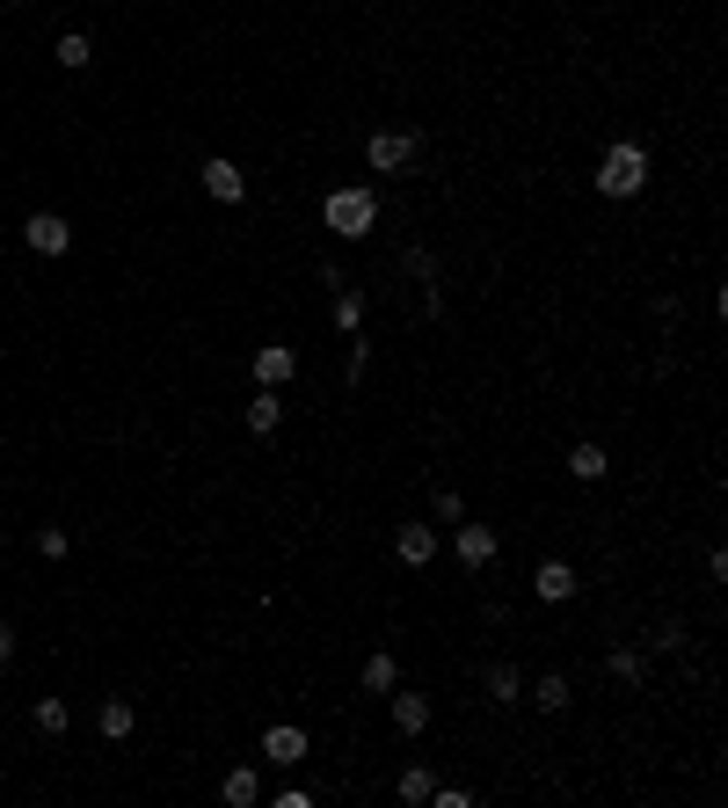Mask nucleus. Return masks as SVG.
<instances>
[{"instance_id": "obj_19", "label": "nucleus", "mask_w": 728, "mask_h": 808, "mask_svg": "<svg viewBox=\"0 0 728 808\" xmlns=\"http://www.w3.org/2000/svg\"><path fill=\"white\" fill-rule=\"evenodd\" d=\"M488 692H495L503 707H517V699H525V678H517L510 662H488Z\"/></svg>"}, {"instance_id": "obj_8", "label": "nucleus", "mask_w": 728, "mask_h": 808, "mask_svg": "<svg viewBox=\"0 0 728 808\" xmlns=\"http://www.w3.org/2000/svg\"><path fill=\"white\" fill-rule=\"evenodd\" d=\"M532 597H539V605H568V597H576V568H568V561H539L532 568Z\"/></svg>"}, {"instance_id": "obj_3", "label": "nucleus", "mask_w": 728, "mask_h": 808, "mask_svg": "<svg viewBox=\"0 0 728 808\" xmlns=\"http://www.w3.org/2000/svg\"><path fill=\"white\" fill-rule=\"evenodd\" d=\"M364 161H372V175H393V168H409L415 161V131H372V139H364Z\"/></svg>"}, {"instance_id": "obj_14", "label": "nucleus", "mask_w": 728, "mask_h": 808, "mask_svg": "<svg viewBox=\"0 0 728 808\" xmlns=\"http://www.w3.org/2000/svg\"><path fill=\"white\" fill-rule=\"evenodd\" d=\"M393 729L423 735V729H430V699H423V692H393Z\"/></svg>"}, {"instance_id": "obj_4", "label": "nucleus", "mask_w": 728, "mask_h": 808, "mask_svg": "<svg viewBox=\"0 0 728 808\" xmlns=\"http://www.w3.org/2000/svg\"><path fill=\"white\" fill-rule=\"evenodd\" d=\"M197 182H204V197H212V204H241V197H248V175L234 168L226 153H212V161L197 168Z\"/></svg>"}, {"instance_id": "obj_25", "label": "nucleus", "mask_w": 728, "mask_h": 808, "mask_svg": "<svg viewBox=\"0 0 728 808\" xmlns=\"http://www.w3.org/2000/svg\"><path fill=\"white\" fill-rule=\"evenodd\" d=\"M37 554H45V561H66V532L45 525V532H37Z\"/></svg>"}, {"instance_id": "obj_9", "label": "nucleus", "mask_w": 728, "mask_h": 808, "mask_svg": "<svg viewBox=\"0 0 728 808\" xmlns=\"http://www.w3.org/2000/svg\"><path fill=\"white\" fill-rule=\"evenodd\" d=\"M263 758L269 765H299V758H306V729H299V721H269V729H263Z\"/></svg>"}, {"instance_id": "obj_22", "label": "nucleus", "mask_w": 728, "mask_h": 808, "mask_svg": "<svg viewBox=\"0 0 728 808\" xmlns=\"http://www.w3.org/2000/svg\"><path fill=\"white\" fill-rule=\"evenodd\" d=\"M605 670H612V678H627V685H641V670H649V662H641V648H612Z\"/></svg>"}, {"instance_id": "obj_23", "label": "nucleus", "mask_w": 728, "mask_h": 808, "mask_svg": "<svg viewBox=\"0 0 728 808\" xmlns=\"http://www.w3.org/2000/svg\"><path fill=\"white\" fill-rule=\"evenodd\" d=\"M29 721H37L45 735H66V721H73V714H66V699H37V714H29Z\"/></svg>"}, {"instance_id": "obj_11", "label": "nucleus", "mask_w": 728, "mask_h": 808, "mask_svg": "<svg viewBox=\"0 0 728 808\" xmlns=\"http://www.w3.org/2000/svg\"><path fill=\"white\" fill-rule=\"evenodd\" d=\"M248 430H255V438H277V430H285V393L277 387H263L248 401Z\"/></svg>"}, {"instance_id": "obj_21", "label": "nucleus", "mask_w": 728, "mask_h": 808, "mask_svg": "<svg viewBox=\"0 0 728 808\" xmlns=\"http://www.w3.org/2000/svg\"><path fill=\"white\" fill-rule=\"evenodd\" d=\"M532 707H539V714H568V678H561V670H554V678H539Z\"/></svg>"}, {"instance_id": "obj_1", "label": "nucleus", "mask_w": 728, "mask_h": 808, "mask_svg": "<svg viewBox=\"0 0 728 808\" xmlns=\"http://www.w3.org/2000/svg\"><path fill=\"white\" fill-rule=\"evenodd\" d=\"M649 190V147L641 139H612L605 153H598V197H641Z\"/></svg>"}, {"instance_id": "obj_27", "label": "nucleus", "mask_w": 728, "mask_h": 808, "mask_svg": "<svg viewBox=\"0 0 728 808\" xmlns=\"http://www.w3.org/2000/svg\"><path fill=\"white\" fill-rule=\"evenodd\" d=\"M8 8H23V0H8Z\"/></svg>"}, {"instance_id": "obj_7", "label": "nucleus", "mask_w": 728, "mask_h": 808, "mask_svg": "<svg viewBox=\"0 0 728 808\" xmlns=\"http://www.w3.org/2000/svg\"><path fill=\"white\" fill-rule=\"evenodd\" d=\"M452 546H460V568H474V576H481L488 561H495V532H488V525H452Z\"/></svg>"}, {"instance_id": "obj_15", "label": "nucleus", "mask_w": 728, "mask_h": 808, "mask_svg": "<svg viewBox=\"0 0 728 808\" xmlns=\"http://www.w3.org/2000/svg\"><path fill=\"white\" fill-rule=\"evenodd\" d=\"M393 685H401V662H393V648H379V656L364 662V692H372V699H387Z\"/></svg>"}, {"instance_id": "obj_6", "label": "nucleus", "mask_w": 728, "mask_h": 808, "mask_svg": "<svg viewBox=\"0 0 728 808\" xmlns=\"http://www.w3.org/2000/svg\"><path fill=\"white\" fill-rule=\"evenodd\" d=\"M393 561H401V568H430L437 561V532H430V525H393Z\"/></svg>"}, {"instance_id": "obj_2", "label": "nucleus", "mask_w": 728, "mask_h": 808, "mask_svg": "<svg viewBox=\"0 0 728 808\" xmlns=\"http://www.w3.org/2000/svg\"><path fill=\"white\" fill-rule=\"evenodd\" d=\"M321 219H328L336 241H364V233L379 226V197L364 190V182H336V190L321 197Z\"/></svg>"}, {"instance_id": "obj_18", "label": "nucleus", "mask_w": 728, "mask_h": 808, "mask_svg": "<svg viewBox=\"0 0 728 808\" xmlns=\"http://www.w3.org/2000/svg\"><path fill=\"white\" fill-rule=\"evenodd\" d=\"M51 59H59V66H66V74H80V66H88V59H96V45H88V37H80V29H66V37H59V51H51Z\"/></svg>"}, {"instance_id": "obj_17", "label": "nucleus", "mask_w": 728, "mask_h": 808, "mask_svg": "<svg viewBox=\"0 0 728 808\" xmlns=\"http://www.w3.org/2000/svg\"><path fill=\"white\" fill-rule=\"evenodd\" d=\"M430 765H409V772H401V780H393V794H401V801H409V808H423V801H430Z\"/></svg>"}, {"instance_id": "obj_12", "label": "nucleus", "mask_w": 728, "mask_h": 808, "mask_svg": "<svg viewBox=\"0 0 728 808\" xmlns=\"http://www.w3.org/2000/svg\"><path fill=\"white\" fill-rule=\"evenodd\" d=\"M218 801H226V808H255V801H263V780H255L248 765H234V772L218 780Z\"/></svg>"}, {"instance_id": "obj_26", "label": "nucleus", "mask_w": 728, "mask_h": 808, "mask_svg": "<svg viewBox=\"0 0 728 808\" xmlns=\"http://www.w3.org/2000/svg\"><path fill=\"white\" fill-rule=\"evenodd\" d=\"M8 656H15V627H0V670H8Z\"/></svg>"}, {"instance_id": "obj_24", "label": "nucleus", "mask_w": 728, "mask_h": 808, "mask_svg": "<svg viewBox=\"0 0 728 808\" xmlns=\"http://www.w3.org/2000/svg\"><path fill=\"white\" fill-rule=\"evenodd\" d=\"M466 517V495L460 489H437V525H460Z\"/></svg>"}, {"instance_id": "obj_20", "label": "nucleus", "mask_w": 728, "mask_h": 808, "mask_svg": "<svg viewBox=\"0 0 728 808\" xmlns=\"http://www.w3.org/2000/svg\"><path fill=\"white\" fill-rule=\"evenodd\" d=\"M336 328L342 336H364V292H350V285L336 292Z\"/></svg>"}, {"instance_id": "obj_10", "label": "nucleus", "mask_w": 728, "mask_h": 808, "mask_svg": "<svg viewBox=\"0 0 728 808\" xmlns=\"http://www.w3.org/2000/svg\"><path fill=\"white\" fill-rule=\"evenodd\" d=\"M291 371H299V350H291V343H263V350H255V387H285Z\"/></svg>"}, {"instance_id": "obj_13", "label": "nucleus", "mask_w": 728, "mask_h": 808, "mask_svg": "<svg viewBox=\"0 0 728 808\" xmlns=\"http://www.w3.org/2000/svg\"><path fill=\"white\" fill-rule=\"evenodd\" d=\"M612 459H605V444H568V481H605Z\"/></svg>"}, {"instance_id": "obj_16", "label": "nucleus", "mask_w": 728, "mask_h": 808, "mask_svg": "<svg viewBox=\"0 0 728 808\" xmlns=\"http://www.w3.org/2000/svg\"><path fill=\"white\" fill-rule=\"evenodd\" d=\"M96 721H102V735H110V743H124L139 714H131V699H102V707H96Z\"/></svg>"}, {"instance_id": "obj_5", "label": "nucleus", "mask_w": 728, "mask_h": 808, "mask_svg": "<svg viewBox=\"0 0 728 808\" xmlns=\"http://www.w3.org/2000/svg\"><path fill=\"white\" fill-rule=\"evenodd\" d=\"M23 241L37 248V255H66V248H73V226L59 219V212H29V219H23Z\"/></svg>"}]
</instances>
